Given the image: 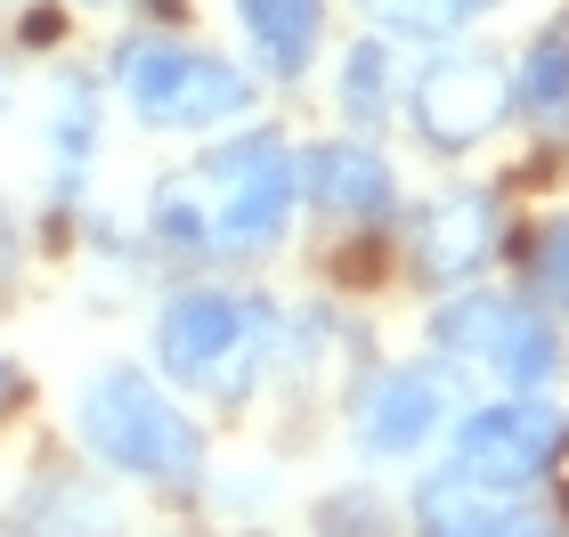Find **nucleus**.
<instances>
[{"label": "nucleus", "instance_id": "nucleus-6", "mask_svg": "<svg viewBox=\"0 0 569 537\" xmlns=\"http://www.w3.org/2000/svg\"><path fill=\"white\" fill-rule=\"evenodd\" d=\"M431 342L448 350V358L488 367L497 382H546L561 367L553 318H537V310H521V301H505V294H463V301H448V310L431 318Z\"/></svg>", "mask_w": 569, "mask_h": 537}, {"label": "nucleus", "instance_id": "nucleus-9", "mask_svg": "<svg viewBox=\"0 0 569 537\" xmlns=\"http://www.w3.org/2000/svg\"><path fill=\"white\" fill-rule=\"evenodd\" d=\"M439 416H448V375L431 367H391L367 391V407H358V448L367 456H416Z\"/></svg>", "mask_w": 569, "mask_h": 537}, {"label": "nucleus", "instance_id": "nucleus-17", "mask_svg": "<svg viewBox=\"0 0 569 537\" xmlns=\"http://www.w3.org/2000/svg\"><path fill=\"white\" fill-rule=\"evenodd\" d=\"M9 269H17V237H9V212H0V286H9Z\"/></svg>", "mask_w": 569, "mask_h": 537}, {"label": "nucleus", "instance_id": "nucleus-3", "mask_svg": "<svg viewBox=\"0 0 569 537\" xmlns=\"http://www.w3.org/2000/svg\"><path fill=\"white\" fill-rule=\"evenodd\" d=\"M82 440L98 465L154 480V489H179V480L203 473V431L179 416V399H163V382H147L139 367H107L82 391Z\"/></svg>", "mask_w": 569, "mask_h": 537}, {"label": "nucleus", "instance_id": "nucleus-13", "mask_svg": "<svg viewBox=\"0 0 569 537\" xmlns=\"http://www.w3.org/2000/svg\"><path fill=\"white\" fill-rule=\"evenodd\" d=\"M512 107H521L546 139H569V17L529 41V58L512 66Z\"/></svg>", "mask_w": 569, "mask_h": 537}, {"label": "nucleus", "instance_id": "nucleus-15", "mask_svg": "<svg viewBox=\"0 0 569 537\" xmlns=\"http://www.w3.org/2000/svg\"><path fill=\"white\" fill-rule=\"evenodd\" d=\"M342 107L350 122H382V107H391V49H350V66H342Z\"/></svg>", "mask_w": 569, "mask_h": 537}, {"label": "nucleus", "instance_id": "nucleus-16", "mask_svg": "<svg viewBox=\"0 0 569 537\" xmlns=\"http://www.w3.org/2000/svg\"><path fill=\"white\" fill-rule=\"evenodd\" d=\"M537 286L569 310V228H546V237H537Z\"/></svg>", "mask_w": 569, "mask_h": 537}, {"label": "nucleus", "instance_id": "nucleus-12", "mask_svg": "<svg viewBox=\"0 0 569 537\" xmlns=\"http://www.w3.org/2000/svg\"><path fill=\"white\" fill-rule=\"evenodd\" d=\"M237 24H244L252 58H261L277 82H293V73H309V58H318L326 0H237Z\"/></svg>", "mask_w": 569, "mask_h": 537}, {"label": "nucleus", "instance_id": "nucleus-8", "mask_svg": "<svg viewBox=\"0 0 569 537\" xmlns=\"http://www.w3.org/2000/svg\"><path fill=\"white\" fill-rule=\"evenodd\" d=\"M293 188L318 203L326 220H382L391 212V163L375 156L367 139H318L293 156Z\"/></svg>", "mask_w": 569, "mask_h": 537}, {"label": "nucleus", "instance_id": "nucleus-11", "mask_svg": "<svg viewBox=\"0 0 569 537\" xmlns=\"http://www.w3.org/2000/svg\"><path fill=\"white\" fill-rule=\"evenodd\" d=\"M416 537H561L553 514H537L521 497H488L463 480H431L416 497Z\"/></svg>", "mask_w": 569, "mask_h": 537}, {"label": "nucleus", "instance_id": "nucleus-14", "mask_svg": "<svg viewBox=\"0 0 569 537\" xmlns=\"http://www.w3.org/2000/svg\"><path fill=\"white\" fill-rule=\"evenodd\" d=\"M382 33H407V41H448L463 33L480 9H497V0H358Z\"/></svg>", "mask_w": 569, "mask_h": 537}, {"label": "nucleus", "instance_id": "nucleus-7", "mask_svg": "<svg viewBox=\"0 0 569 537\" xmlns=\"http://www.w3.org/2000/svg\"><path fill=\"white\" fill-rule=\"evenodd\" d=\"M505 107H512V82H505L497 58H480V49H456V58H439L416 82V131L439 147V156L480 147L505 122Z\"/></svg>", "mask_w": 569, "mask_h": 537}, {"label": "nucleus", "instance_id": "nucleus-4", "mask_svg": "<svg viewBox=\"0 0 569 537\" xmlns=\"http://www.w3.org/2000/svg\"><path fill=\"white\" fill-rule=\"evenodd\" d=\"M252 73L212 58V49H179V41H139L122 58V107L147 131H212V122L252 115Z\"/></svg>", "mask_w": 569, "mask_h": 537}, {"label": "nucleus", "instance_id": "nucleus-18", "mask_svg": "<svg viewBox=\"0 0 569 537\" xmlns=\"http://www.w3.org/2000/svg\"><path fill=\"white\" fill-rule=\"evenodd\" d=\"M17 399V367H0V407H9Z\"/></svg>", "mask_w": 569, "mask_h": 537}, {"label": "nucleus", "instance_id": "nucleus-10", "mask_svg": "<svg viewBox=\"0 0 569 537\" xmlns=\"http://www.w3.org/2000/svg\"><path fill=\"white\" fill-rule=\"evenodd\" d=\"M497 237H505V212L488 188H448L423 212V277H439V286H456V277H472L480 261H497Z\"/></svg>", "mask_w": 569, "mask_h": 537}, {"label": "nucleus", "instance_id": "nucleus-2", "mask_svg": "<svg viewBox=\"0 0 569 537\" xmlns=\"http://www.w3.org/2000/svg\"><path fill=\"white\" fill-rule=\"evenodd\" d=\"M269 342H277V310L261 294L188 286V294L163 301V318H154V358H163V375L188 382V391H212V399L252 391Z\"/></svg>", "mask_w": 569, "mask_h": 537}, {"label": "nucleus", "instance_id": "nucleus-5", "mask_svg": "<svg viewBox=\"0 0 569 537\" xmlns=\"http://www.w3.org/2000/svg\"><path fill=\"white\" fill-rule=\"evenodd\" d=\"M561 448H569V416L546 407V399H529V391H512L497 407H480V416H463L448 480L488 489V497H521L561 465Z\"/></svg>", "mask_w": 569, "mask_h": 537}, {"label": "nucleus", "instance_id": "nucleus-1", "mask_svg": "<svg viewBox=\"0 0 569 537\" xmlns=\"http://www.w3.org/2000/svg\"><path fill=\"white\" fill-rule=\"evenodd\" d=\"M293 156H284L277 131H244L212 147L203 163H188L179 179L154 188V237L179 245V252H203V261H220V252H269L284 237V220H293Z\"/></svg>", "mask_w": 569, "mask_h": 537}]
</instances>
